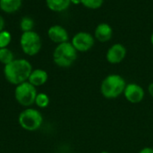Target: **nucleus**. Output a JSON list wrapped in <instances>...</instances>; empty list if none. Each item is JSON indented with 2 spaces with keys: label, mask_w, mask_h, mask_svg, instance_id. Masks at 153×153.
<instances>
[{
  "label": "nucleus",
  "mask_w": 153,
  "mask_h": 153,
  "mask_svg": "<svg viewBox=\"0 0 153 153\" xmlns=\"http://www.w3.org/2000/svg\"><path fill=\"white\" fill-rule=\"evenodd\" d=\"M125 98L131 104H139L141 103L145 96V91L142 86L136 83L126 84V87L124 91Z\"/></svg>",
  "instance_id": "nucleus-8"
},
{
  "label": "nucleus",
  "mask_w": 153,
  "mask_h": 153,
  "mask_svg": "<svg viewBox=\"0 0 153 153\" xmlns=\"http://www.w3.org/2000/svg\"><path fill=\"white\" fill-rule=\"evenodd\" d=\"M31 71L32 66L25 59H14L4 67V76L6 81L15 86L28 81Z\"/></svg>",
  "instance_id": "nucleus-1"
},
{
  "label": "nucleus",
  "mask_w": 153,
  "mask_h": 153,
  "mask_svg": "<svg viewBox=\"0 0 153 153\" xmlns=\"http://www.w3.org/2000/svg\"><path fill=\"white\" fill-rule=\"evenodd\" d=\"M78 51L71 42H64L56 45L53 51V61L59 68H70L76 60Z\"/></svg>",
  "instance_id": "nucleus-3"
},
{
  "label": "nucleus",
  "mask_w": 153,
  "mask_h": 153,
  "mask_svg": "<svg viewBox=\"0 0 153 153\" xmlns=\"http://www.w3.org/2000/svg\"><path fill=\"white\" fill-rule=\"evenodd\" d=\"M34 21L31 17L30 16H23L21 19L20 22V28L22 31V32H30L33 31V27H34Z\"/></svg>",
  "instance_id": "nucleus-16"
},
{
  "label": "nucleus",
  "mask_w": 153,
  "mask_h": 153,
  "mask_svg": "<svg viewBox=\"0 0 153 153\" xmlns=\"http://www.w3.org/2000/svg\"><path fill=\"white\" fill-rule=\"evenodd\" d=\"M4 19L0 14V32L4 30Z\"/></svg>",
  "instance_id": "nucleus-21"
},
{
  "label": "nucleus",
  "mask_w": 153,
  "mask_h": 153,
  "mask_svg": "<svg viewBox=\"0 0 153 153\" xmlns=\"http://www.w3.org/2000/svg\"><path fill=\"white\" fill-rule=\"evenodd\" d=\"M48 36L53 42L56 43L57 45L67 42L69 40L67 30L59 24H55L49 27V29L48 30Z\"/></svg>",
  "instance_id": "nucleus-10"
},
{
  "label": "nucleus",
  "mask_w": 153,
  "mask_h": 153,
  "mask_svg": "<svg viewBox=\"0 0 153 153\" xmlns=\"http://www.w3.org/2000/svg\"><path fill=\"white\" fill-rule=\"evenodd\" d=\"M100 153H110L109 151H101Z\"/></svg>",
  "instance_id": "nucleus-25"
},
{
  "label": "nucleus",
  "mask_w": 153,
  "mask_h": 153,
  "mask_svg": "<svg viewBox=\"0 0 153 153\" xmlns=\"http://www.w3.org/2000/svg\"><path fill=\"white\" fill-rule=\"evenodd\" d=\"M151 43H152V45L153 46V32L152 33V35H151Z\"/></svg>",
  "instance_id": "nucleus-24"
},
{
  "label": "nucleus",
  "mask_w": 153,
  "mask_h": 153,
  "mask_svg": "<svg viewBox=\"0 0 153 153\" xmlns=\"http://www.w3.org/2000/svg\"><path fill=\"white\" fill-rule=\"evenodd\" d=\"M12 41V35L8 31L3 30L0 32V49L7 48Z\"/></svg>",
  "instance_id": "nucleus-19"
},
{
  "label": "nucleus",
  "mask_w": 153,
  "mask_h": 153,
  "mask_svg": "<svg viewBox=\"0 0 153 153\" xmlns=\"http://www.w3.org/2000/svg\"><path fill=\"white\" fill-rule=\"evenodd\" d=\"M93 36L100 42H108L113 36V29L109 23H100L96 26Z\"/></svg>",
  "instance_id": "nucleus-11"
},
{
  "label": "nucleus",
  "mask_w": 153,
  "mask_h": 153,
  "mask_svg": "<svg viewBox=\"0 0 153 153\" xmlns=\"http://www.w3.org/2000/svg\"><path fill=\"white\" fill-rule=\"evenodd\" d=\"M14 60V54L13 52L8 49V48H3L0 49V62L2 64L8 65Z\"/></svg>",
  "instance_id": "nucleus-15"
},
{
  "label": "nucleus",
  "mask_w": 153,
  "mask_h": 153,
  "mask_svg": "<svg viewBox=\"0 0 153 153\" xmlns=\"http://www.w3.org/2000/svg\"><path fill=\"white\" fill-rule=\"evenodd\" d=\"M104 3V0H81V4L88 8V9H91V10H96L99 9L102 6Z\"/></svg>",
  "instance_id": "nucleus-18"
},
{
  "label": "nucleus",
  "mask_w": 153,
  "mask_h": 153,
  "mask_svg": "<svg viewBox=\"0 0 153 153\" xmlns=\"http://www.w3.org/2000/svg\"><path fill=\"white\" fill-rule=\"evenodd\" d=\"M148 92H149V95L153 98V82L149 85V87H148Z\"/></svg>",
  "instance_id": "nucleus-22"
},
{
  "label": "nucleus",
  "mask_w": 153,
  "mask_h": 153,
  "mask_svg": "<svg viewBox=\"0 0 153 153\" xmlns=\"http://www.w3.org/2000/svg\"><path fill=\"white\" fill-rule=\"evenodd\" d=\"M126 82L119 74H109L100 84V93L107 99H116L124 94Z\"/></svg>",
  "instance_id": "nucleus-2"
},
{
  "label": "nucleus",
  "mask_w": 153,
  "mask_h": 153,
  "mask_svg": "<svg viewBox=\"0 0 153 153\" xmlns=\"http://www.w3.org/2000/svg\"><path fill=\"white\" fill-rule=\"evenodd\" d=\"M50 103V99L49 96L46 94V93H38L36 99H35V105L39 107V108H46L48 106Z\"/></svg>",
  "instance_id": "nucleus-17"
},
{
  "label": "nucleus",
  "mask_w": 153,
  "mask_h": 153,
  "mask_svg": "<svg viewBox=\"0 0 153 153\" xmlns=\"http://www.w3.org/2000/svg\"><path fill=\"white\" fill-rule=\"evenodd\" d=\"M38 95L37 89L29 81L17 85L14 89V97L17 103L22 106L29 107L35 103Z\"/></svg>",
  "instance_id": "nucleus-6"
},
{
  "label": "nucleus",
  "mask_w": 153,
  "mask_h": 153,
  "mask_svg": "<svg viewBox=\"0 0 153 153\" xmlns=\"http://www.w3.org/2000/svg\"><path fill=\"white\" fill-rule=\"evenodd\" d=\"M20 45L22 51L28 56L37 55L42 47V41L39 33L34 31L22 32L20 38Z\"/></svg>",
  "instance_id": "nucleus-5"
},
{
  "label": "nucleus",
  "mask_w": 153,
  "mask_h": 153,
  "mask_svg": "<svg viewBox=\"0 0 153 153\" xmlns=\"http://www.w3.org/2000/svg\"><path fill=\"white\" fill-rule=\"evenodd\" d=\"M138 153H153V149L152 147H145L142 149Z\"/></svg>",
  "instance_id": "nucleus-20"
},
{
  "label": "nucleus",
  "mask_w": 153,
  "mask_h": 153,
  "mask_svg": "<svg viewBox=\"0 0 153 153\" xmlns=\"http://www.w3.org/2000/svg\"><path fill=\"white\" fill-rule=\"evenodd\" d=\"M18 123L23 130L35 132L42 125L43 116L38 109L28 107L20 113L18 116Z\"/></svg>",
  "instance_id": "nucleus-4"
},
{
  "label": "nucleus",
  "mask_w": 153,
  "mask_h": 153,
  "mask_svg": "<svg viewBox=\"0 0 153 153\" xmlns=\"http://www.w3.org/2000/svg\"><path fill=\"white\" fill-rule=\"evenodd\" d=\"M71 43L78 52H87L94 46L95 38L88 32H79L73 36Z\"/></svg>",
  "instance_id": "nucleus-7"
},
{
  "label": "nucleus",
  "mask_w": 153,
  "mask_h": 153,
  "mask_svg": "<svg viewBox=\"0 0 153 153\" xmlns=\"http://www.w3.org/2000/svg\"><path fill=\"white\" fill-rule=\"evenodd\" d=\"M22 4V0H0V9L6 14L17 12Z\"/></svg>",
  "instance_id": "nucleus-13"
},
{
  "label": "nucleus",
  "mask_w": 153,
  "mask_h": 153,
  "mask_svg": "<svg viewBox=\"0 0 153 153\" xmlns=\"http://www.w3.org/2000/svg\"><path fill=\"white\" fill-rule=\"evenodd\" d=\"M126 48L122 43H115L111 45L106 53V60L110 64H119L126 57Z\"/></svg>",
  "instance_id": "nucleus-9"
},
{
  "label": "nucleus",
  "mask_w": 153,
  "mask_h": 153,
  "mask_svg": "<svg viewBox=\"0 0 153 153\" xmlns=\"http://www.w3.org/2000/svg\"><path fill=\"white\" fill-rule=\"evenodd\" d=\"M152 149H153V147H152Z\"/></svg>",
  "instance_id": "nucleus-26"
},
{
  "label": "nucleus",
  "mask_w": 153,
  "mask_h": 153,
  "mask_svg": "<svg viewBox=\"0 0 153 153\" xmlns=\"http://www.w3.org/2000/svg\"><path fill=\"white\" fill-rule=\"evenodd\" d=\"M46 5L51 11L61 13L70 6L71 0H46Z\"/></svg>",
  "instance_id": "nucleus-14"
},
{
  "label": "nucleus",
  "mask_w": 153,
  "mask_h": 153,
  "mask_svg": "<svg viewBox=\"0 0 153 153\" xmlns=\"http://www.w3.org/2000/svg\"><path fill=\"white\" fill-rule=\"evenodd\" d=\"M71 4L73 5H81V0H71Z\"/></svg>",
  "instance_id": "nucleus-23"
},
{
  "label": "nucleus",
  "mask_w": 153,
  "mask_h": 153,
  "mask_svg": "<svg viewBox=\"0 0 153 153\" xmlns=\"http://www.w3.org/2000/svg\"><path fill=\"white\" fill-rule=\"evenodd\" d=\"M48 79V74L46 70L41 69H32L28 81L32 86L37 87L46 84Z\"/></svg>",
  "instance_id": "nucleus-12"
}]
</instances>
